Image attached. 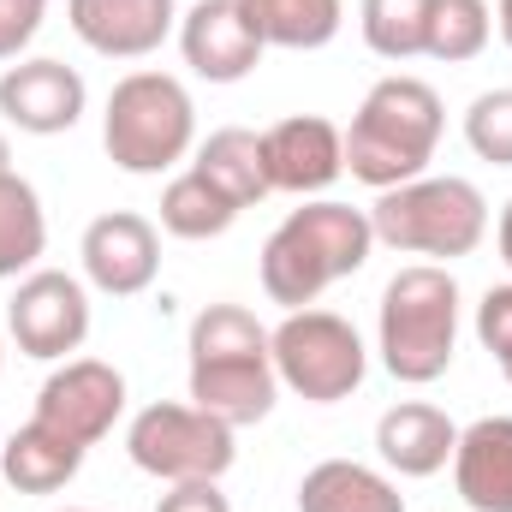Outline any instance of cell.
<instances>
[{
    "mask_svg": "<svg viewBox=\"0 0 512 512\" xmlns=\"http://www.w3.org/2000/svg\"><path fill=\"white\" fill-rule=\"evenodd\" d=\"M370 245H376L370 209H352L334 197L304 203L262 245V292L286 310H310L334 280H346L370 262Z\"/></svg>",
    "mask_w": 512,
    "mask_h": 512,
    "instance_id": "6da1fadb",
    "label": "cell"
},
{
    "mask_svg": "<svg viewBox=\"0 0 512 512\" xmlns=\"http://www.w3.org/2000/svg\"><path fill=\"white\" fill-rule=\"evenodd\" d=\"M274 393L280 376L268 328L245 304H209L191 322V405L233 429H251L274 411Z\"/></svg>",
    "mask_w": 512,
    "mask_h": 512,
    "instance_id": "7a4b0ae2",
    "label": "cell"
},
{
    "mask_svg": "<svg viewBox=\"0 0 512 512\" xmlns=\"http://www.w3.org/2000/svg\"><path fill=\"white\" fill-rule=\"evenodd\" d=\"M441 96L435 84L411 78V72H393L382 78L364 108L352 114V131H346V173L376 185V191H393V185H411L423 179V167L435 161V143H441Z\"/></svg>",
    "mask_w": 512,
    "mask_h": 512,
    "instance_id": "3957f363",
    "label": "cell"
},
{
    "mask_svg": "<svg viewBox=\"0 0 512 512\" xmlns=\"http://www.w3.org/2000/svg\"><path fill=\"white\" fill-rule=\"evenodd\" d=\"M459 346V280L441 262H411L382 292V364L393 382L429 387Z\"/></svg>",
    "mask_w": 512,
    "mask_h": 512,
    "instance_id": "277c9868",
    "label": "cell"
},
{
    "mask_svg": "<svg viewBox=\"0 0 512 512\" xmlns=\"http://www.w3.org/2000/svg\"><path fill=\"white\" fill-rule=\"evenodd\" d=\"M197 143L191 90L167 72H126L102 114V149L120 173H167Z\"/></svg>",
    "mask_w": 512,
    "mask_h": 512,
    "instance_id": "5b68a950",
    "label": "cell"
},
{
    "mask_svg": "<svg viewBox=\"0 0 512 512\" xmlns=\"http://www.w3.org/2000/svg\"><path fill=\"white\" fill-rule=\"evenodd\" d=\"M376 239L393 245L399 256H471L489 233V203L471 179H411L376 197L370 209Z\"/></svg>",
    "mask_w": 512,
    "mask_h": 512,
    "instance_id": "8992f818",
    "label": "cell"
},
{
    "mask_svg": "<svg viewBox=\"0 0 512 512\" xmlns=\"http://www.w3.org/2000/svg\"><path fill=\"white\" fill-rule=\"evenodd\" d=\"M233 423L197 411V405H179V399H155L131 417L126 429V453L137 471L161 477V483H221L239 459L233 447Z\"/></svg>",
    "mask_w": 512,
    "mask_h": 512,
    "instance_id": "52a82bcc",
    "label": "cell"
},
{
    "mask_svg": "<svg viewBox=\"0 0 512 512\" xmlns=\"http://www.w3.org/2000/svg\"><path fill=\"white\" fill-rule=\"evenodd\" d=\"M268 346H274V376L310 405L352 399L370 370L358 328L334 310H286V322L268 334Z\"/></svg>",
    "mask_w": 512,
    "mask_h": 512,
    "instance_id": "ba28073f",
    "label": "cell"
},
{
    "mask_svg": "<svg viewBox=\"0 0 512 512\" xmlns=\"http://www.w3.org/2000/svg\"><path fill=\"white\" fill-rule=\"evenodd\" d=\"M6 334L24 358L60 364L66 352H78L90 340V292L60 268H36L18 280V292L6 304Z\"/></svg>",
    "mask_w": 512,
    "mask_h": 512,
    "instance_id": "9c48e42d",
    "label": "cell"
},
{
    "mask_svg": "<svg viewBox=\"0 0 512 512\" xmlns=\"http://www.w3.org/2000/svg\"><path fill=\"white\" fill-rule=\"evenodd\" d=\"M120 411H126V376H120L114 364H102V358H66V364L42 382L30 423L54 429V435L78 441V447L90 453V447L114 429Z\"/></svg>",
    "mask_w": 512,
    "mask_h": 512,
    "instance_id": "30bf717a",
    "label": "cell"
},
{
    "mask_svg": "<svg viewBox=\"0 0 512 512\" xmlns=\"http://www.w3.org/2000/svg\"><path fill=\"white\" fill-rule=\"evenodd\" d=\"M179 54L197 78L209 84H239L251 78L262 60V36H256L245 0H197L179 18Z\"/></svg>",
    "mask_w": 512,
    "mask_h": 512,
    "instance_id": "8fae6325",
    "label": "cell"
},
{
    "mask_svg": "<svg viewBox=\"0 0 512 512\" xmlns=\"http://www.w3.org/2000/svg\"><path fill=\"white\" fill-rule=\"evenodd\" d=\"M262 161H268L274 191L316 197L346 173V131L322 114H292V120L262 131Z\"/></svg>",
    "mask_w": 512,
    "mask_h": 512,
    "instance_id": "7c38bea8",
    "label": "cell"
},
{
    "mask_svg": "<svg viewBox=\"0 0 512 512\" xmlns=\"http://www.w3.org/2000/svg\"><path fill=\"white\" fill-rule=\"evenodd\" d=\"M84 78L66 60H18L0 72V114L30 137H60L84 120Z\"/></svg>",
    "mask_w": 512,
    "mask_h": 512,
    "instance_id": "4fadbf2b",
    "label": "cell"
},
{
    "mask_svg": "<svg viewBox=\"0 0 512 512\" xmlns=\"http://www.w3.org/2000/svg\"><path fill=\"white\" fill-rule=\"evenodd\" d=\"M78 256H84V274H90L96 292L137 298V292H149V280L161 268V239H155V227L143 215L108 209V215H96L84 227V251Z\"/></svg>",
    "mask_w": 512,
    "mask_h": 512,
    "instance_id": "5bb4252c",
    "label": "cell"
},
{
    "mask_svg": "<svg viewBox=\"0 0 512 512\" xmlns=\"http://www.w3.org/2000/svg\"><path fill=\"white\" fill-rule=\"evenodd\" d=\"M66 24L78 30L84 48L108 60H143L173 36L179 6L173 0H66Z\"/></svg>",
    "mask_w": 512,
    "mask_h": 512,
    "instance_id": "9a60e30c",
    "label": "cell"
},
{
    "mask_svg": "<svg viewBox=\"0 0 512 512\" xmlns=\"http://www.w3.org/2000/svg\"><path fill=\"white\" fill-rule=\"evenodd\" d=\"M453 447H459L453 417L441 405H423V399L393 405L376 423V453H382L387 471H399V477H435V471H447Z\"/></svg>",
    "mask_w": 512,
    "mask_h": 512,
    "instance_id": "2e32d148",
    "label": "cell"
},
{
    "mask_svg": "<svg viewBox=\"0 0 512 512\" xmlns=\"http://www.w3.org/2000/svg\"><path fill=\"white\" fill-rule=\"evenodd\" d=\"M453 483L471 512H512V417H477L459 429Z\"/></svg>",
    "mask_w": 512,
    "mask_h": 512,
    "instance_id": "e0dca14e",
    "label": "cell"
},
{
    "mask_svg": "<svg viewBox=\"0 0 512 512\" xmlns=\"http://www.w3.org/2000/svg\"><path fill=\"white\" fill-rule=\"evenodd\" d=\"M78 465H84V447L54 435V429H42V423L12 429L6 447H0V471H6V483L18 495H60L78 477Z\"/></svg>",
    "mask_w": 512,
    "mask_h": 512,
    "instance_id": "ac0fdd59",
    "label": "cell"
},
{
    "mask_svg": "<svg viewBox=\"0 0 512 512\" xmlns=\"http://www.w3.org/2000/svg\"><path fill=\"white\" fill-rule=\"evenodd\" d=\"M298 512H405L399 489L358 459H322L298 483Z\"/></svg>",
    "mask_w": 512,
    "mask_h": 512,
    "instance_id": "d6986e66",
    "label": "cell"
},
{
    "mask_svg": "<svg viewBox=\"0 0 512 512\" xmlns=\"http://www.w3.org/2000/svg\"><path fill=\"white\" fill-rule=\"evenodd\" d=\"M227 203H239V209H251L262 203L274 185H268V161H262V137L245 126H221L209 131L203 143H197V161H191Z\"/></svg>",
    "mask_w": 512,
    "mask_h": 512,
    "instance_id": "ffe728a7",
    "label": "cell"
},
{
    "mask_svg": "<svg viewBox=\"0 0 512 512\" xmlns=\"http://www.w3.org/2000/svg\"><path fill=\"white\" fill-rule=\"evenodd\" d=\"M262 48H292V54H310V48H328L346 24V6L340 0H245Z\"/></svg>",
    "mask_w": 512,
    "mask_h": 512,
    "instance_id": "44dd1931",
    "label": "cell"
},
{
    "mask_svg": "<svg viewBox=\"0 0 512 512\" xmlns=\"http://www.w3.org/2000/svg\"><path fill=\"white\" fill-rule=\"evenodd\" d=\"M48 251V215L30 179H18L12 167L0 173V280H18L24 268H36V256Z\"/></svg>",
    "mask_w": 512,
    "mask_h": 512,
    "instance_id": "7402d4cb",
    "label": "cell"
},
{
    "mask_svg": "<svg viewBox=\"0 0 512 512\" xmlns=\"http://www.w3.org/2000/svg\"><path fill=\"white\" fill-rule=\"evenodd\" d=\"M239 215H245V209L227 203L197 167H185V173L167 179V191H161V227H167L173 239H221Z\"/></svg>",
    "mask_w": 512,
    "mask_h": 512,
    "instance_id": "603a6c76",
    "label": "cell"
},
{
    "mask_svg": "<svg viewBox=\"0 0 512 512\" xmlns=\"http://www.w3.org/2000/svg\"><path fill=\"white\" fill-rule=\"evenodd\" d=\"M489 30H495L489 0H435L429 6V42H423V54L447 60V66H465V60H477L489 48Z\"/></svg>",
    "mask_w": 512,
    "mask_h": 512,
    "instance_id": "cb8c5ba5",
    "label": "cell"
},
{
    "mask_svg": "<svg viewBox=\"0 0 512 512\" xmlns=\"http://www.w3.org/2000/svg\"><path fill=\"white\" fill-rule=\"evenodd\" d=\"M429 6L435 0H364L358 24H364L370 54H382V60H417L423 42H429Z\"/></svg>",
    "mask_w": 512,
    "mask_h": 512,
    "instance_id": "d4e9b609",
    "label": "cell"
},
{
    "mask_svg": "<svg viewBox=\"0 0 512 512\" xmlns=\"http://www.w3.org/2000/svg\"><path fill=\"white\" fill-rule=\"evenodd\" d=\"M465 143L495 161V167H512V90H483L471 108H465Z\"/></svg>",
    "mask_w": 512,
    "mask_h": 512,
    "instance_id": "484cf974",
    "label": "cell"
},
{
    "mask_svg": "<svg viewBox=\"0 0 512 512\" xmlns=\"http://www.w3.org/2000/svg\"><path fill=\"white\" fill-rule=\"evenodd\" d=\"M477 340L483 352L501 364V376L512 382V286H489L477 304Z\"/></svg>",
    "mask_w": 512,
    "mask_h": 512,
    "instance_id": "4316f807",
    "label": "cell"
},
{
    "mask_svg": "<svg viewBox=\"0 0 512 512\" xmlns=\"http://www.w3.org/2000/svg\"><path fill=\"white\" fill-rule=\"evenodd\" d=\"M42 18H48V0H0V60H18L42 30Z\"/></svg>",
    "mask_w": 512,
    "mask_h": 512,
    "instance_id": "83f0119b",
    "label": "cell"
},
{
    "mask_svg": "<svg viewBox=\"0 0 512 512\" xmlns=\"http://www.w3.org/2000/svg\"><path fill=\"white\" fill-rule=\"evenodd\" d=\"M155 512H233L221 483H173V495H161Z\"/></svg>",
    "mask_w": 512,
    "mask_h": 512,
    "instance_id": "f1b7e54d",
    "label": "cell"
},
{
    "mask_svg": "<svg viewBox=\"0 0 512 512\" xmlns=\"http://www.w3.org/2000/svg\"><path fill=\"white\" fill-rule=\"evenodd\" d=\"M495 239H501V262L512 268V203L501 209V227H495Z\"/></svg>",
    "mask_w": 512,
    "mask_h": 512,
    "instance_id": "f546056e",
    "label": "cell"
},
{
    "mask_svg": "<svg viewBox=\"0 0 512 512\" xmlns=\"http://www.w3.org/2000/svg\"><path fill=\"white\" fill-rule=\"evenodd\" d=\"M495 30H501V42L512 48V0H495Z\"/></svg>",
    "mask_w": 512,
    "mask_h": 512,
    "instance_id": "4dcf8cb0",
    "label": "cell"
},
{
    "mask_svg": "<svg viewBox=\"0 0 512 512\" xmlns=\"http://www.w3.org/2000/svg\"><path fill=\"white\" fill-rule=\"evenodd\" d=\"M12 167V143H6V131H0V173Z\"/></svg>",
    "mask_w": 512,
    "mask_h": 512,
    "instance_id": "1f68e13d",
    "label": "cell"
},
{
    "mask_svg": "<svg viewBox=\"0 0 512 512\" xmlns=\"http://www.w3.org/2000/svg\"><path fill=\"white\" fill-rule=\"evenodd\" d=\"M0 358H6V352H0Z\"/></svg>",
    "mask_w": 512,
    "mask_h": 512,
    "instance_id": "d6a6232c",
    "label": "cell"
}]
</instances>
